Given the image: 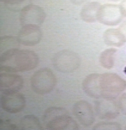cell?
<instances>
[{
	"instance_id": "cell-10",
	"label": "cell",
	"mask_w": 126,
	"mask_h": 130,
	"mask_svg": "<svg viewBox=\"0 0 126 130\" xmlns=\"http://www.w3.org/2000/svg\"><path fill=\"white\" fill-rule=\"evenodd\" d=\"M100 74H91L86 76L82 83L84 91L88 96L92 98L101 97L99 89V80Z\"/></svg>"
},
{
	"instance_id": "cell-13",
	"label": "cell",
	"mask_w": 126,
	"mask_h": 130,
	"mask_svg": "<svg viewBox=\"0 0 126 130\" xmlns=\"http://www.w3.org/2000/svg\"><path fill=\"white\" fill-rule=\"evenodd\" d=\"M18 37L4 36L0 39V52L1 54L8 50L17 49L19 46Z\"/></svg>"
},
{
	"instance_id": "cell-5",
	"label": "cell",
	"mask_w": 126,
	"mask_h": 130,
	"mask_svg": "<svg viewBox=\"0 0 126 130\" xmlns=\"http://www.w3.org/2000/svg\"><path fill=\"white\" fill-rule=\"evenodd\" d=\"M0 103L2 108L10 113H17L22 111L26 105L25 97L19 91L2 93Z\"/></svg>"
},
{
	"instance_id": "cell-12",
	"label": "cell",
	"mask_w": 126,
	"mask_h": 130,
	"mask_svg": "<svg viewBox=\"0 0 126 130\" xmlns=\"http://www.w3.org/2000/svg\"><path fill=\"white\" fill-rule=\"evenodd\" d=\"M98 6L99 4L96 3H91L85 5L83 7L81 12L82 19L87 23L95 21L99 11Z\"/></svg>"
},
{
	"instance_id": "cell-17",
	"label": "cell",
	"mask_w": 126,
	"mask_h": 130,
	"mask_svg": "<svg viewBox=\"0 0 126 130\" xmlns=\"http://www.w3.org/2000/svg\"><path fill=\"white\" fill-rule=\"evenodd\" d=\"M20 129L15 124L8 120H0V130H16Z\"/></svg>"
},
{
	"instance_id": "cell-20",
	"label": "cell",
	"mask_w": 126,
	"mask_h": 130,
	"mask_svg": "<svg viewBox=\"0 0 126 130\" xmlns=\"http://www.w3.org/2000/svg\"><path fill=\"white\" fill-rule=\"evenodd\" d=\"M124 72L126 74V67L125 68V70H124Z\"/></svg>"
},
{
	"instance_id": "cell-1",
	"label": "cell",
	"mask_w": 126,
	"mask_h": 130,
	"mask_svg": "<svg viewBox=\"0 0 126 130\" xmlns=\"http://www.w3.org/2000/svg\"><path fill=\"white\" fill-rule=\"evenodd\" d=\"M38 62V56L35 52L13 49L1 54L0 70L11 73L29 71L36 67Z\"/></svg>"
},
{
	"instance_id": "cell-2",
	"label": "cell",
	"mask_w": 126,
	"mask_h": 130,
	"mask_svg": "<svg viewBox=\"0 0 126 130\" xmlns=\"http://www.w3.org/2000/svg\"><path fill=\"white\" fill-rule=\"evenodd\" d=\"M44 126L48 130H76L79 126L65 108L52 107L46 109L43 118Z\"/></svg>"
},
{
	"instance_id": "cell-14",
	"label": "cell",
	"mask_w": 126,
	"mask_h": 130,
	"mask_svg": "<svg viewBox=\"0 0 126 130\" xmlns=\"http://www.w3.org/2000/svg\"><path fill=\"white\" fill-rule=\"evenodd\" d=\"M96 110L98 115L102 118H110L112 117L111 106L109 102L100 100L96 102Z\"/></svg>"
},
{
	"instance_id": "cell-19",
	"label": "cell",
	"mask_w": 126,
	"mask_h": 130,
	"mask_svg": "<svg viewBox=\"0 0 126 130\" xmlns=\"http://www.w3.org/2000/svg\"><path fill=\"white\" fill-rule=\"evenodd\" d=\"M87 0H72L73 3L76 4H80Z\"/></svg>"
},
{
	"instance_id": "cell-18",
	"label": "cell",
	"mask_w": 126,
	"mask_h": 130,
	"mask_svg": "<svg viewBox=\"0 0 126 130\" xmlns=\"http://www.w3.org/2000/svg\"><path fill=\"white\" fill-rule=\"evenodd\" d=\"M116 125L110 123H100L94 127V130H110L116 128Z\"/></svg>"
},
{
	"instance_id": "cell-6",
	"label": "cell",
	"mask_w": 126,
	"mask_h": 130,
	"mask_svg": "<svg viewBox=\"0 0 126 130\" xmlns=\"http://www.w3.org/2000/svg\"><path fill=\"white\" fill-rule=\"evenodd\" d=\"M42 36V31L39 26L27 25H23L17 37L20 43L27 46H33L39 43Z\"/></svg>"
},
{
	"instance_id": "cell-9",
	"label": "cell",
	"mask_w": 126,
	"mask_h": 130,
	"mask_svg": "<svg viewBox=\"0 0 126 130\" xmlns=\"http://www.w3.org/2000/svg\"><path fill=\"white\" fill-rule=\"evenodd\" d=\"M23 79L19 75L7 72L0 74V91L2 93L19 91L23 87Z\"/></svg>"
},
{
	"instance_id": "cell-15",
	"label": "cell",
	"mask_w": 126,
	"mask_h": 130,
	"mask_svg": "<svg viewBox=\"0 0 126 130\" xmlns=\"http://www.w3.org/2000/svg\"><path fill=\"white\" fill-rule=\"evenodd\" d=\"M5 4L8 9L13 11L22 10L26 7L30 5L31 0H1Z\"/></svg>"
},
{
	"instance_id": "cell-4",
	"label": "cell",
	"mask_w": 126,
	"mask_h": 130,
	"mask_svg": "<svg viewBox=\"0 0 126 130\" xmlns=\"http://www.w3.org/2000/svg\"><path fill=\"white\" fill-rule=\"evenodd\" d=\"M80 59L77 53L68 50L59 51L54 56L53 62L55 68L62 73L75 71L80 65Z\"/></svg>"
},
{
	"instance_id": "cell-8",
	"label": "cell",
	"mask_w": 126,
	"mask_h": 130,
	"mask_svg": "<svg viewBox=\"0 0 126 130\" xmlns=\"http://www.w3.org/2000/svg\"><path fill=\"white\" fill-rule=\"evenodd\" d=\"M73 112L79 123L85 127H88L94 123V114L91 106L85 101H79L73 106Z\"/></svg>"
},
{
	"instance_id": "cell-7",
	"label": "cell",
	"mask_w": 126,
	"mask_h": 130,
	"mask_svg": "<svg viewBox=\"0 0 126 130\" xmlns=\"http://www.w3.org/2000/svg\"><path fill=\"white\" fill-rule=\"evenodd\" d=\"M45 14L40 7L29 5L21 10L20 17L22 25H40L44 21Z\"/></svg>"
},
{
	"instance_id": "cell-16",
	"label": "cell",
	"mask_w": 126,
	"mask_h": 130,
	"mask_svg": "<svg viewBox=\"0 0 126 130\" xmlns=\"http://www.w3.org/2000/svg\"><path fill=\"white\" fill-rule=\"evenodd\" d=\"M114 51L112 50H107L104 51V52L102 53L100 61L101 64L103 65L104 68L110 69L112 63V55Z\"/></svg>"
},
{
	"instance_id": "cell-3",
	"label": "cell",
	"mask_w": 126,
	"mask_h": 130,
	"mask_svg": "<svg viewBox=\"0 0 126 130\" xmlns=\"http://www.w3.org/2000/svg\"><path fill=\"white\" fill-rule=\"evenodd\" d=\"M56 77L50 69L42 68L35 71L30 79L32 88L35 93L44 94L51 92L55 87Z\"/></svg>"
},
{
	"instance_id": "cell-11",
	"label": "cell",
	"mask_w": 126,
	"mask_h": 130,
	"mask_svg": "<svg viewBox=\"0 0 126 130\" xmlns=\"http://www.w3.org/2000/svg\"><path fill=\"white\" fill-rule=\"evenodd\" d=\"M19 128L22 130H43L39 119L33 115H26L23 117L19 122Z\"/></svg>"
}]
</instances>
